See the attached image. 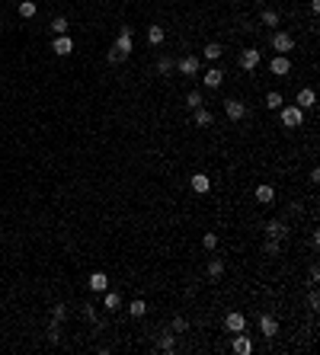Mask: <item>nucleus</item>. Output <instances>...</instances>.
I'll return each instance as SVG.
<instances>
[{"label": "nucleus", "instance_id": "2", "mask_svg": "<svg viewBox=\"0 0 320 355\" xmlns=\"http://www.w3.org/2000/svg\"><path fill=\"white\" fill-rule=\"evenodd\" d=\"M272 48H275V55H288V51H295V39H291L288 32L275 29L272 32Z\"/></svg>", "mask_w": 320, "mask_h": 355}, {"label": "nucleus", "instance_id": "37", "mask_svg": "<svg viewBox=\"0 0 320 355\" xmlns=\"http://www.w3.org/2000/svg\"><path fill=\"white\" fill-rule=\"evenodd\" d=\"M320 282V269H317V266H310V285H317Z\"/></svg>", "mask_w": 320, "mask_h": 355}, {"label": "nucleus", "instance_id": "8", "mask_svg": "<svg viewBox=\"0 0 320 355\" xmlns=\"http://www.w3.org/2000/svg\"><path fill=\"white\" fill-rule=\"evenodd\" d=\"M224 330H228V333H244L247 330V317L237 314V310H234V314H228V317H224Z\"/></svg>", "mask_w": 320, "mask_h": 355}, {"label": "nucleus", "instance_id": "3", "mask_svg": "<svg viewBox=\"0 0 320 355\" xmlns=\"http://www.w3.org/2000/svg\"><path fill=\"white\" fill-rule=\"evenodd\" d=\"M198 67H202V61H198L195 55H186V58H179V61H176V71L183 77H198Z\"/></svg>", "mask_w": 320, "mask_h": 355}, {"label": "nucleus", "instance_id": "15", "mask_svg": "<svg viewBox=\"0 0 320 355\" xmlns=\"http://www.w3.org/2000/svg\"><path fill=\"white\" fill-rule=\"evenodd\" d=\"M189 186H192V189H195L198 195H205V192H208V189H211V179L205 176V173H195V176L189 179Z\"/></svg>", "mask_w": 320, "mask_h": 355}, {"label": "nucleus", "instance_id": "23", "mask_svg": "<svg viewBox=\"0 0 320 355\" xmlns=\"http://www.w3.org/2000/svg\"><path fill=\"white\" fill-rule=\"evenodd\" d=\"M208 275H211V279H221V275H224V259L221 256L208 259Z\"/></svg>", "mask_w": 320, "mask_h": 355}, {"label": "nucleus", "instance_id": "18", "mask_svg": "<svg viewBox=\"0 0 320 355\" xmlns=\"http://www.w3.org/2000/svg\"><path fill=\"white\" fill-rule=\"evenodd\" d=\"M163 39H167V32H163V26H148V42L154 48L163 45Z\"/></svg>", "mask_w": 320, "mask_h": 355}, {"label": "nucleus", "instance_id": "19", "mask_svg": "<svg viewBox=\"0 0 320 355\" xmlns=\"http://www.w3.org/2000/svg\"><path fill=\"white\" fill-rule=\"evenodd\" d=\"M51 32H55V36H67V32H71L67 16H55V20H51Z\"/></svg>", "mask_w": 320, "mask_h": 355}, {"label": "nucleus", "instance_id": "32", "mask_svg": "<svg viewBox=\"0 0 320 355\" xmlns=\"http://www.w3.org/2000/svg\"><path fill=\"white\" fill-rule=\"evenodd\" d=\"M64 314H67V307H64V304H55V307H51V317H55L58 323L64 320Z\"/></svg>", "mask_w": 320, "mask_h": 355}, {"label": "nucleus", "instance_id": "30", "mask_svg": "<svg viewBox=\"0 0 320 355\" xmlns=\"http://www.w3.org/2000/svg\"><path fill=\"white\" fill-rule=\"evenodd\" d=\"M83 317L90 320V323H99V320H96V307H93V304H83Z\"/></svg>", "mask_w": 320, "mask_h": 355}, {"label": "nucleus", "instance_id": "25", "mask_svg": "<svg viewBox=\"0 0 320 355\" xmlns=\"http://www.w3.org/2000/svg\"><path fill=\"white\" fill-rule=\"evenodd\" d=\"M205 58H208V61H218V58L224 55V48L218 45V42H208V45H205V51H202Z\"/></svg>", "mask_w": 320, "mask_h": 355}, {"label": "nucleus", "instance_id": "35", "mask_svg": "<svg viewBox=\"0 0 320 355\" xmlns=\"http://www.w3.org/2000/svg\"><path fill=\"white\" fill-rule=\"evenodd\" d=\"M119 61H125V58H122V55H119V51H116V48H109V64H119Z\"/></svg>", "mask_w": 320, "mask_h": 355}, {"label": "nucleus", "instance_id": "10", "mask_svg": "<svg viewBox=\"0 0 320 355\" xmlns=\"http://www.w3.org/2000/svg\"><path fill=\"white\" fill-rule=\"evenodd\" d=\"M266 233H269V240H279V244H282V240L288 237V224H285V221H269V224H266Z\"/></svg>", "mask_w": 320, "mask_h": 355}, {"label": "nucleus", "instance_id": "26", "mask_svg": "<svg viewBox=\"0 0 320 355\" xmlns=\"http://www.w3.org/2000/svg\"><path fill=\"white\" fill-rule=\"evenodd\" d=\"M157 345H160L163 352H173V349H176V333H173V330H170V333H163Z\"/></svg>", "mask_w": 320, "mask_h": 355}, {"label": "nucleus", "instance_id": "4", "mask_svg": "<svg viewBox=\"0 0 320 355\" xmlns=\"http://www.w3.org/2000/svg\"><path fill=\"white\" fill-rule=\"evenodd\" d=\"M259 61H263V55H259L256 48H244V51H240V58H237V64L244 67V71H256Z\"/></svg>", "mask_w": 320, "mask_h": 355}, {"label": "nucleus", "instance_id": "7", "mask_svg": "<svg viewBox=\"0 0 320 355\" xmlns=\"http://www.w3.org/2000/svg\"><path fill=\"white\" fill-rule=\"evenodd\" d=\"M259 333H263L266 339H275V333H279V320H275L272 314H263V317H259Z\"/></svg>", "mask_w": 320, "mask_h": 355}, {"label": "nucleus", "instance_id": "24", "mask_svg": "<svg viewBox=\"0 0 320 355\" xmlns=\"http://www.w3.org/2000/svg\"><path fill=\"white\" fill-rule=\"evenodd\" d=\"M173 67H176V64H173L170 55H160V58H157V74L167 77V74H173Z\"/></svg>", "mask_w": 320, "mask_h": 355}, {"label": "nucleus", "instance_id": "6", "mask_svg": "<svg viewBox=\"0 0 320 355\" xmlns=\"http://www.w3.org/2000/svg\"><path fill=\"white\" fill-rule=\"evenodd\" d=\"M51 51L55 55H61V58H67L74 51V39H71V32L67 36H55V42H51Z\"/></svg>", "mask_w": 320, "mask_h": 355}, {"label": "nucleus", "instance_id": "17", "mask_svg": "<svg viewBox=\"0 0 320 355\" xmlns=\"http://www.w3.org/2000/svg\"><path fill=\"white\" fill-rule=\"evenodd\" d=\"M256 202L259 205H272L275 202V189L272 186H256Z\"/></svg>", "mask_w": 320, "mask_h": 355}, {"label": "nucleus", "instance_id": "21", "mask_svg": "<svg viewBox=\"0 0 320 355\" xmlns=\"http://www.w3.org/2000/svg\"><path fill=\"white\" fill-rule=\"evenodd\" d=\"M282 106H285V99H282L279 90H269V93H266V109L275 112V109H282Z\"/></svg>", "mask_w": 320, "mask_h": 355}, {"label": "nucleus", "instance_id": "29", "mask_svg": "<svg viewBox=\"0 0 320 355\" xmlns=\"http://www.w3.org/2000/svg\"><path fill=\"white\" fill-rule=\"evenodd\" d=\"M263 23L275 29V26H279V13H275V10H263Z\"/></svg>", "mask_w": 320, "mask_h": 355}, {"label": "nucleus", "instance_id": "14", "mask_svg": "<svg viewBox=\"0 0 320 355\" xmlns=\"http://www.w3.org/2000/svg\"><path fill=\"white\" fill-rule=\"evenodd\" d=\"M317 102V93L310 90V86H301L298 90V109H310Z\"/></svg>", "mask_w": 320, "mask_h": 355}, {"label": "nucleus", "instance_id": "31", "mask_svg": "<svg viewBox=\"0 0 320 355\" xmlns=\"http://www.w3.org/2000/svg\"><path fill=\"white\" fill-rule=\"evenodd\" d=\"M202 247H205V250H215V247H218V237H215V233H205V237H202Z\"/></svg>", "mask_w": 320, "mask_h": 355}, {"label": "nucleus", "instance_id": "27", "mask_svg": "<svg viewBox=\"0 0 320 355\" xmlns=\"http://www.w3.org/2000/svg\"><path fill=\"white\" fill-rule=\"evenodd\" d=\"M36 10H39V7L32 4V0H20V16H23V20H32Z\"/></svg>", "mask_w": 320, "mask_h": 355}, {"label": "nucleus", "instance_id": "22", "mask_svg": "<svg viewBox=\"0 0 320 355\" xmlns=\"http://www.w3.org/2000/svg\"><path fill=\"white\" fill-rule=\"evenodd\" d=\"M128 314H132V317H144V314H148V301H144V298H135L132 304H128Z\"/></svg>", "mask_w": 320, "mask_h": 355}, {"label": "nucleus", "instance_id": "1", "mask_svg": "<svg viewBox=\"0 0 320 355\" xmlns=\"http://www.w3.org/2000/svg\"><path fill=\"white\" fill-rule=\"evenodd\" d=\"M282 125L285 128H301V122H304V109H298V106H282Z\"/></svg>", "mask_w": 320, "mask_h": 355}, {"label": "nucleus", "instance_id": "36", "mask_svg": "<svg viewBox=\"0 0 320 355\" xmlns=\"http://www.w3.org/2000/svg\"><path fill=\"white\" fill-rule=\"evenodd\" d=\"M307 304H310V307H314V310L320 307V294H317V291H310V298H307Z\"/></svg>", "mask_w": 320, "mask_h": 355}, {"label": "nucleus", "instance_id": "12", "mask_svg": "<svg viewBox=\"0 0 320 355\" xmlns=\"http://www.w3.org/2000/svg\"><path fill=\"white\" fill-rule=\"evenodd\" d=\"M231 349H234L237 355H250V352H253V339H250V336H244V333H237L234 342H231Z\"/></svg>", "mask_w": 320, "mask_h": 355}, {"label": "nucleus", "instance_id": "5", "mask_svg": "<svg viewBox=\"0 0 320 355\" xmlns=\"http://www.w3.org/2000/svg\"><path fill=\"white\" fill-rule=\"evenodd\" d=\"M224 115H228L231 122H240V119L247 115V106L240 99H224Z\"/></svg>", "mask_w": 320, "mask_h": 355}, {"label": "nucleus", "instance_id": "20", "mask_svg": "<svg viewBox=\"0 0 320 355\" xmlns=\"http://www.w3.org/2000/svg\"><path fill=\"white\" fill-rule=\"evenodd\" d=\"M119 304H122V298H119V294L116 291H102V307H106V310H119Z\"/></svg>", "mask_w": 320, "mask_h": 355}, {"label": "nucleus", "instance_id": "9", "mask_svg": "<svg viewBox=\"0 0 320 355\" xmlns=\"http://www.w3.org/2000/svg\"><path fill=\"white\" fill-rule=\"evenodd\" d=\"M269 71L275 77H285L291 71V61H288V55H272V61H269Z\"/></svg>", "mask_w": 320, "mask_h": 355}, {"label": "nucleus", "instance_id": "16", "mask_svg": "<svg viewBox=\"0 0 320 355\" xmlns=\"http://www.w3.org/2000/svg\"><path fill=\"white\" fill-rule=\"evenodd\" d=\"M192 119H195V125H198V128H208V125L215 122V115H211V112L205 109V106H198V109H192Z\"/></svg>", "mask_w": 320, "mask_h": 355}, {"label": "nucleus", "instance_id": "11", "mask_svg": "<svg viewBox=\"0 0 320 355\" xmlns=\"http://www.w3.org/2000/svg\"><path fill=\"white\" fill-rule=\"evenodd\" d=\"M202 83L208 86V90H218V86L224 83V71H221V67H208L205 77H202Z\"/></svg>", "mask_w": 320, "mask_h": 355}, {"label": "nucleus", "instance_id": "34", "mask_svg": "<svg viewBox=\"0 0 320 355\" xmlns=\"http://www.w3.org/2000/svg\"><path fill=\"white\" fill-rule=\"evenodd\" d=\"M279 240H269V244H266V253H269V256H279Z\"/></svg>", "mask_w": 320, "mask_h": 355}, {"label": "nucleus", "instance_id": "13", "mask_svg": "<svg viewBox=\"0 0 320 355\" xmlns=\"http://www.w3.org/2000/svg\"><path fill=\"white\" fill-rule=\"evenodd\" d=\"M86 285H90V291L102 294V291L109 288V275H106V272H93V275H90V282H86Z\"/></svg>", "mask_w": 320, "mask_h": 355}, {"label": "nucleus", "instance_id": "33", "mask_svg": "<svg viewBox=\"0 0 320 355\" xmlns=\"http://www.w3.org/2000/svg\"><path fill=\"white\" fill-rule=\"evenodd\" d=\"M170 330H173V333H183V330H186V320H183V317H173Z\"/></svg>", "mask_w": 320, "mask_h": 355}, {"label": "nucleus", "instance_id": "38", "mask_svg": "<svg viewBox=\"0 0 320 355\" xmlns=\"http://www.w3.org/2000/svg\"><path fill=\"white\" fill-rule=\"evenodd\" d=\"M310 10H314V13H320V0H310Z\"/></svg>", "mask_w": 320, "mask_h": 355}, {"label": "nucleus", "instance_id": "28", "mask_svg": "<svg viewBox=\"0 0 320 355\" xmlns=\"http://www.w3.org/2000/svg\"><path fill=\"white\" fill-rule=\"evenodd\" d=\"M186 106H189V109H198V106H205L202 93H198V90H192V93H189V96H186Z\"/></svg>", "mask_w": 320, "mask_h": 355}]
</instances>
